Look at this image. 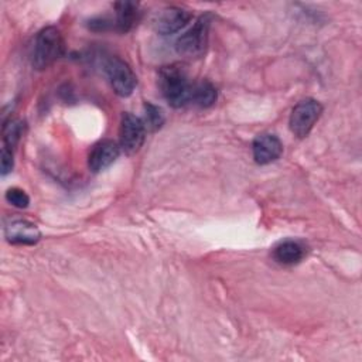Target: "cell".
Masks as SVG:
<instances>
[{"label":"cell","mask_w":362,"mask_h":362,"mask_svg":"<svg viewBox=\"0 0 362 362\" xmlns=\"http://www.w3.org/2000/svg\"><path fill=\"white\" fill-rule=\"evenodd\" d=\"M158 85L164 99L173 107H182L191 102L192 85L187 74L177 65L164 66L158 75Z\"/></svg>","instance_id":"cell-1"},{"label":"cell","mask_w":362,"mask_h":362,"mask_svg":"<svg viewBox=\"0 0 362 362\" xmlns=\"http://www.w3.org/2000/svg\"><path fill=\"white\" fill-rule=\"evenodd\" d=\"M64 51L65 47L59 30L55 27H45L35 35L31 51V64L35 69H45L59 59L64 55Z\"/></svg>","instance_id":"cell-2"},{"label":"cell","mask_w":362,"mask_h":362,"mask_svg":"<svg viewBox=\"0 0 362 362\" xmlns=\"http://www.w3.org/2000/svg\"><path fill=\"white\" fill-rule=\"evenodd\" d=\"M209 25L211 18L208 14L201 16L194 25L185 31L175 42V49L180 55L195 59L205 54L209 37Z\"/></svg>","instance_id":"cell-3"},{"label":"cell","mask_w":362,"mask_h":362,"mask_svg":"<svg viewBox=\"0 0 362 362\" xmlns=\"http://www.w3.org/2000/svg\"><path fill=\"white\" fill-rule=\"evenodd\" d=\"M322 113V106L315 99H303L291 110L290 115V130L294 136L304 139L308 136L317 120Z\"/></svg>","instance_id":"cell-4"},{"label":"cell","mask_w":362,"mask_h":362,"mask_svg":"<svg viewBox=\"0 0 362 362\" xmlns=\"http://www.w3.org/2000/svg\"><path fill=\"white\" fill-rule=\"evenodd\" d=\"M105 72L116 95L126 98L133 93L137 85V78L127 62L119 57H110L105 62Z\"/></svg>","instance_id":"cell-5"},{"label":"cell","mask_w":362,"mask_h":362,"mask_svg":"<svg viewBox=\"0 0 362 362\" xmlns=\"http://www.w3.org/2000/svg\"><path fill=\"white\" fill-rule=\"evenodd\" d=\"M144 139H146V123L140 117L132 113H123L120 120V129H119L120 148H123L129 154H133L143 146Z\"/></svg>","instance_id":"cell-6"},{"label":"cell","mask_w":362,"mask_h":362,"mask_svg":"<svg viewBox=\"0 0 362 362\" xmlns=\"http://www.w3.org/2000/svg\"><path fill=\"white\" fill-rule=\"evenodd\" d=\"M191 20V13L182 7L167 6L154 13L151 24L154 30L163 35L174 34Z\"/></svg>","instance_id":"cell-7"},{"label":"cell","mask_w":362,"mask_h":362,"mask_svg":"<svg viewBox=\"0 0 362 362\" xmlns=\"http://www.w3.org/2000/svg\"><path fill=\"white\" fill-rule=\"evenodd\" d=\"M4 236L13 245H34L40 240L41 232L30 221L10 219L4 226Z\"/></svg>","instance_id":"cell-8"},{"label":"cell","mask_w":362,"mask_h":362,"mask_svg":"<svg viewBox=\"0 0 362 362\" xmlns=\"http://www.w3.org/2000/svg\"><path fill=\"white\" fill-rule=\"evenodd\" d=\"M253 158L257 164L264 165L276 161L283 153V144L276 134L263 133L256 136L252 144Z\"/></svg>","instance_id":"cell-9"},{"label":"cell","mask_w":362,"mask_h":362,"mask_svg":"<svg viewBox=\"0 0 362 362\" xmlns=\"http://www.w3.org/2000/svg\"><path fill=\"white\" fill-rule=\"evenodd\" d=\"M120 154V146L113 140H102L96 143L88 157V165L93 173L107 168Z\"/></svg>","instance_id":"cell-10"},{"label":"cell","mask_w":362,"mask_h":362,"mask_svg":"<svg viewBox=\"0 0 362 362\" xmlns=\"http://www.w3.org/2000/svg\"><path fill=\"white\" fill-rule=\"evenodd\" d=\"M115 25L120 33L130 31L139 20V4L134 1H119L115 4Z\"/></svg>","instance_id":"cell-11"},{"label":"cell","mask_w":362,"mask_h":362,"mask_svg":"<svg viewBox=\"0 0 362 362\" xmlns=\"http://www.w3.org/2000/svg\"><path fill=\"white\" fill-rule=\"evenodd\" d=\"M305 255V250L301 243L296 240H284L274 247L273 256L281 264H296Z\"/></svg>","instance_id":"cell-12"},{"label":"cell","mask_w":362,"mask_h":362,"mask_svg":"<svg viewBox=\"0 0 362 362\" xmlns=\"http://www.w3.org/2000/svg\"><path fill=\"white\" fill-rule=\"evenodd\" d=\"M216 96H218L216 88L208 81H201L192 85L191 102L199 107L212 106L216 100Z\"/></svg>","instance_id":"cell-13"},{"label":"cell","mask_w":362,"mask_h":362,"mask_svg":"<svg viewBox=\"0 0 362 362\" xmlns=\"http://www.w3.org/2000/svg\"><path fill=\"white\" fill-rule=\"evenodd\" d=\"M23 133V124L21 122H16V120H10L7 124H4L3 127V140H4V147L11 148L17 144V141L20 140Z\"/></svg>","instance_id":"cell-14"},{"label":"cell","mask_w":362,"mask_h":362,"mask_svg":"<svg viewBox=\"0 0 362 362\" xmlns=\"http://www.w3.org/2000/svg\"><path fill=\"white\" fill-rule=\"evenodd\" d=\"M146 124L151 129V130H157L163 126L164 123V116L161 113V110L151 105V103H146Z\"/></svg>","instance_id":"cell-15"},{"label":"cell","mask_w":362,"mask_h":362,"mask_svg":"<svg viewBox=\"0 0 362 362\" xmlns=\"http://www.w3.org/2000/svg\"><path fill=\"white\" fill-rule=\"evenodd\" d=\"M6 199L7 202H10L11 205L17 206V208H27L30 204V198L28 195L20 189V188H10L6 192Z\"/></svg>","instance_id":"cell-16"},{"label":"cell","mask_w":362,"mask_h":362,"mask_svg":"<svg viewBox=\"0 0 362 362\" xmlns=\"http://www.w3.org/2000/svg\"><path fill=\"white\" fill-rule=\"evenodd\" d=\"M13 150L3 146L1 148V174L6 175L13 168Z\"/></svg>","instance_id":"cell-17"}]
</instances>
